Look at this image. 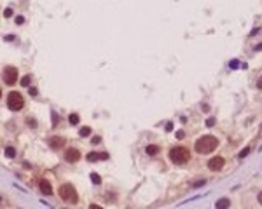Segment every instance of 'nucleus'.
Here are the masks:
<instances>
[{
  "instance_id": "9",
  "label": "nucleus",
  "mask_w": 262,
  "mask_h": 209,
  "mask_svg": "<svg viewBox=\"0 0 262 209\" xmlns=\"http://www.w3.org/2000/svg\"><path fill=\"white\" fill-rule=\"evenodd\" d=\"M63 145H65V139L60 138V136L49 138V147L53 148V150H60V148H63Z\"/></svg>"
},
{
  "instance_id": "5",
  "label": "nucleus",
  "mask_w": 262,
  "mask_h": 209,
  "mask_svg": "<svg viewBox=\"0 0 262 209\" xmlns=\"http://www.w3.org/2000/svg\"><path fill=\"white\" fill-rule=\"evenodd\" d=\"M18 80V70L14 66H5L4 68V82L7 85H14Z\"/></svg>"
},
{
  "instance_id": "33",
  "label": "nucleus",
  "mask_w": 262,
  "mask_h": 209,
  "mask_svg": "<svg viewBox=\"0 0 262 209\" xmlns=\"http://www.w3.org/2000/svg\"><path fill=\"white\" fill-rule=\"evenodd\" d=\"M262 49V44H259V45H255V51H260Z\"/></svg>"
},
{
  "instance_id": "13",
  "label": "nucleus",
  "mask_w": 262,
  "mask_h": 209,
  "mask_svg": "<svg viewBox=\"0 0 262 209\" xmlns=\"http://www.w3.org/2000/svg\"><path fill=\"white\" fill-rule=\"evenodd\" d=\"M79 115H77V113H70V117H68V122H70L72 125H77L79 124Z\"/></svg>"
},
{
  "instance_id": "26",
  "label": "nucleus",
  "mask_w": 262,
  "mask_h": 209,
  "mask_svg": "<svg viewBox=\"0 0 262 209\" xmlns=\"http://www.w3.org/2000/svg\"><path fill=\"white\" fill-rule=\"evenodd\" d=\"M28 93H30V96H37V89H35V87H30Z\"/></svg>"
},
{
  "instance_id": "12",
  "label": "nucleus",
  "mask_w": 262,
  "mask_h": 209,
  "mask_svg": "<svg viewBox=\"0 0 262 209\" xmlns=\"http://www.w3.org/2000/svg\"><path fill=\"white\" fill-rule=\"evenodd\" d=\"M145 153L147 155H157V153H159V147H157V145H149V147L145 148Z\"/></svg>"
},
{
  "instance_id": "30",
  "label": "nucleus",
  "mask_w": 262,
  "mask_h": 209,
  "mask_svg": "<svg viewBox=\"0 0 262 209\" xmlns=\"http://www.w3.org/2000/svg\"><path fill=\"white\" fill-rule=\"evenodd\" d=\"M257 87H259V89H262V77L257 80Z\"/></svg>"
},
{
  "instance_id": "29",
  "label": "nucleus",
  "mask_w": 262,
  "mask_h": 209,
  "mask_svg": "<svg viewBox=\"0 0 262 209\" xmlns=\"http://www.w3.org/2000/svg\"><path fill=\"white\" fill-rule=\"evenodd\" d=\"M53 124L54 125L58 124V115H56V113H53Z\"/></svg>"
},
{
  "instance_id": "4",
  "label": "nucleus",
  "mask_w": 262,
  "mask_h": 209,
  "mask_svg": "<svg viewBox=\"0 0 262 209\" xmlns=\"http://www.w3.org/2000/svg\"><path fill=\"white\" fill-rule=\"evenodd\" d=\"M23 107H25V99H23L21 93L12 91V93L7 94V108L11 111H19Z\"/></svg>"
},
{
  "instance_id": "17",
  "label": "nucleus",
  "mask_w": 262,
  "mask_h": 209,
  "mask_svg": "<svg viewBox=\"0 0 262 209\" xmlns=\"http://www.w3.org/2000/svg\"><path fill=\"white\" fill-rule=\"evenodd\" d=\"M79 134L82 136V138H86V136H89V134H91V129H89V127H82V129L79 131Z\"/></svg>"
},
{
  "instance_id": "20",
  "label": "nucleus",
  "mask_w": 262,
  "mask_h": 209,
  "mask_svg": "<svg viewBox=\"0 0 262 209\" xmlns=\"http://www.w3.org/2000/svg\"><path fill=\"white\" fill-rule=\"evenodd\" d=\"M215 122H217V120H215V117H210V119H206V127H213Z\"/></svg>"
},
{
  "instance_id": "1",
  "label": "nucleus",
  "mask_w": 262,
  "mask_h": 209,
  "mask_svg": "<svg viewBox=\"0 0 262 209\" xmlns=\"http://www.w3.org/2000/svg\"><path fill=\"white\" fill-rule=\"evenodd\" d=\"M218 147V139L215 138V136H201L199 139H196V152L198 153H201V155H206V153H212V152L215 150V148Z\"/></svg>"
},
{
  "instance_id": "3",
  "label": "nucleus",
  "mask_w": 262,
  "mask_h": 209,
  "mask_svg": "<svg viewBox=\"0 0 262 209\" xmlns=\"http://www.w3.org/2000/svg\"><path fill=\"white\" fill-rule=\"evenodd\" d=\"M169 159L173 164H185L189 160V148L185 147H175L169 150Z\"/></svg>"
},
{
  "instance_id": "6",
  "label": "nucleus",
  "mask_w": 262,
  "mask_h": 209,
  "mask_svg": "<svg viewBox=\"0 0 262 209\" xmlns=\"http://www.w3.org/2000/svg\"><path fill=\"white\" fill-rule=\"evenodd\" d=\"M224 164H226V160L222 157H213V159L208 160V169L210 171H220L224 167Z\"/></svg>"
},
{
  "instance_id": "22",
  "label": "nucleus",
  "mask_w": 262,
  "mask_h": 209,
  "mask_svg": "<svg viewBox=\"0 0 262 209\" xmlns=\"http://www.w3.org/2000/svg\"><path fill=\"white\" fill-rule=\"evenodd\" d=\"M11 16H12V11H11V9H5V11H4V18H11Z\"/></svg>"
},
{
  "instance_id": "19",
  "label": "nucleus",
  "mask_w": 262,
  "mask_h": 209,
  "mask_svg": "<svg viewBox=\"0 0 262 209\" xmlns=\"http://www.w3.org/2000/svg\"><path fill=\"white\" fill-rule=\"evenodd\" d=\"M250 153V147H246V148H243V150L240 152V159H245V157Z\"/></svg>"
},
{
  "instance_id": "8",
  "label": "nucleus",
  "mask_w": 262,
  "mask_h": 209,
  "mask_svg": "<svg viewBox=\"0 0 262 209\" xmlns=\"http://www.w3.org/2000/svg\"><path fill=\"white\" fill-rule=\"evenodd\" d=\"M65 159H67V162H77L80 159V152L77 148H68L65 153Z\"/></svg>"
},
{
  "instance_id": "31",
  "label": "nucleus",
  "mask_w": 262,
  "mask_h": 209,
  "mask_svg": "<svg viewBox=\"0 0 262 209\" xmlns=\"http://www.w3.org/2000/svg\"><path fill=\"white\" fill-rule=\"evenodd\" d=\"M4 39H5V40H12V39H14V35H5Z\"/></svg>"
},
{
  "instance_id": "11",
  "label": "nucleus",
  "mask_w": 262,
  "mask_h": 209,
  "mask_svg": "<svg viewBox=\"0 0 262 209\" xmlns=\"http://www.w3.org/2000/svg\"><path fill=\"white\" fill-rule=\"evenodd\" d=\"M231 206V200L229 199H218L217 202H215V207L217 209H227Z\"/></svg>"
},
{
  "instance_id": "10",
  "label": "nucleus",
  "mask_w": 262,
  "mask_h": 209,
  "mask_svg": "<svg viewBox=\"0 0 262 209\" xmlns=\"http://www.w3.org/2000/svg\"><path fill=\"white\" fill-rule=\"evenodd\" d=\"M39 188H40V192H42L44 195H51V193H53V187H51V183H49L47 179H40Z\"/></svg>"
},
{
  "instance_id": "2",
  "label": "nucleus",
  "mask_w": 262,
  "mask_h": 209,
  "mask_svg": "<svg viewBox=\"0 0 262 209\" xmlns=\"http://www.w3.org/2000/svg\"><path fill=\"white\" fill-rule=\"evenodd\" d=\"M58 195L61 200H65V202H70V204H75L77 200H79V195H77L75 188H74V185H61V187L58 188Z\"/></svg>"
},
{
  "instance_id": "25",
  "label": "nucleus",
  "mask_w": 262,
  "mask_h": 209,
  "mask_svg": "<svg viewBox=\"0 0 262 209\" xmlns=\"http://www.w3.org/2000/svg\"><path fill=\"white\" fill-rule=\"evenodd\" d=\"M183 136H185V133H183V131H177V138H178V139H182Z\"/></svg>"
},
{
  "instance_id": "15",
  "label": "nucleus",
  "mask_w": 262,
  "mask_h": 209,
  "mask_svg": "<svg viewBox=\"0 0 262 209\" xmlns=\"http://www.w3.org/2000/svg\"><path fill=\"white\" fill-rule=\"evenodd\" d=\"M5 155L9 157V159H12V157L16 155V150H14L12 147H7V148H5Z\"/></svg>"
},
{
  "instance_id": "23",
  "label": "nucleus",
  "mask_w": 262,
  "mask_h": 209,
  "mask_svg": "<svg viewBox=\"0 0 262 209\" xmlns=\"http://www.w3.org/2000/svg\"><path fill=\"white\" fill-rule=\"evenodd\" d=\"M100 141H102V138H100V136H93V139H91V143H94V145H98Z\"/></svg>"
},
{
  "instance_id": "14",
  "label": "nucleus",
  "mask_w": 262,
  "mask_h": 209,
  "mask_svg": "<svg viewBox=\"0 0 262 209\" xmlns=\"http://www.w3.org/2000/svg\"><path fill=\"white\" fill-rule=\"evenodd\" d=\"M91 181H93L94 185H100V183H102V178H100V174H98V173H91Z\"/></svg>"
},
{
  "instance_id": "16",
  "label": "nucleus",
  "mask_w": 262,
  "mask_h": 209,
  "mask_svg": "<svg viewBox=\"0 0 262 209\" xmlns=\"http://www.w3.org/2000/svg\"><path fill=\"white\" fill-rule=\"evenodd\" d=\"M30 80H31L30 75H25L21 79V85H23V87H28V85H30Z\"/></svg>"
},
{
  "instance_id": "21",
  "label": "nucleus",
  "mask_w": 262,
  "mask_h": 209,
  "mask_svg": "<svg viewBox=\"0 0 262 209\" xmlns=\"http://www.w3.org/2000/svg\"><path fill=\"white\" fill-rule=\"evenodd\" d=\"M229 66H231L232 70H236V68H240V61H238V59H232V61L229 63Z\"/></svg>"
},
{
  "instance_id": "27",
  "label": "nucleus",
  "mask_w": 262,
  "mask_h": 209,
  "mask_svg": "<svg viewBox=\"0 0 262 209\" xmlns=\"http://www.w3.org/2000/svg\"><path fill=\"white\" fill-rule=\"evenodd\" d=\"M26 122L30 124V127H37V122H33L31 119H26Z\"/></svg>"
},
{
  "instance_id": "7",
  "label": "nucleus",
  "mask_w": 262,
  "mask_h": 209,
  "mask_svg": "<svg viewBox=\"0 0 262 209\" xmlns=\"http://www.w3.org/2000/svg\"><path fill=\"white\" fill-rule=\"evenodd\" d=\"M86 159L89 160V162H96V160H107L108 159V153L107 152H91V153H88V157Z\"/></svg>"
},
{
  "instance_id": "32",
  "label": "nucleus",
  "mask_w": 262,
  "mask_h": 209,
  "mask_svg": "<svg viewBox=\"0 0 262 209\" xmlns=\"http://www.w3.org/2000/svg\"><path fill=\"white\" fill-rule=\"evenodd\" d=\"M257 199H259V204H262V192L259 193V197H257Z\"/></svg>"
},
{
  "instance_id": "18",
  "label": "nucleus",
  "mask_w": 262,
  "mask_h": 209,
  "mask_svg": "<svg viewBox=\"0 0 262 209\" xmlns=\"http://www.w3.org/2000/svg\"><path fill=\"white\" fill-rule=\"evenodd\" d=\"M204 183H206V179H198V181H194V183H192L191 187H192V188H199V187H203Z\"/></svg>"
},
{
  "instance_id": "24",
  "label": "nucleus",
  "mask_w": 262,
  "mask_h": 209,
  "mask_svg": "<svg viewBox=\"0 0 262 209\" xmlns=\"http://www.w3.org/2000/svg\"><path fill=\"white\" fill-rule=\"evenodd\" d=\"M23 23H25V18H23V16H18V18H16V25H23Z\"/></svg>"
},
{
  "instance_id": "28",
  "label": "nucleus",
  "mask_w": 262,
  "mask_h": 209,
  "mask_svg": "<svg viewBox=\"0 0 262 209\" xmlns=\"http://www.w3.org/2000/svg\"><path fill=\"white\" fill-rule=\"evenodd\" d=\"M166 131H173V124H171V122H168V124H166Z\"/></svg>"
}]
</instances>
